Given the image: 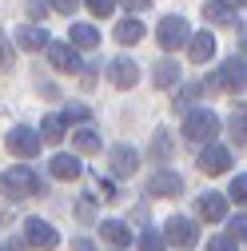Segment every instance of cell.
Returning a JSON list of instances; mask_svg holds the SVG:
<instances>
[{"label":"cell","mask_w":247,"mask_h":251,"mask_svg":"<svg viewBox=\"0 0 247 251\" xmlns=\"http://www.w3.org/2000/svg\"><path fill=\"white\" fill-rule=\"evenodd\" d=\"M183 136H188L192 144H215V136H220V116L207 112V108H196L183 116Z\"/></svg>","instance_id":"cell-1"},{"label":"cell","mask_w":247,"mask_h":251,"mask_svg":"<svg viewBox=\"0 0 247 251\" xmlns=\"http://www.w3.org/2000/svg\"><path fill=\"white\" fill-rule=\"evenodd\" d=\"M40 192V176L32 168H4V200H24Z\"/></svg>","instance_id":"cell-2"},{"label":"cell","mask_w":247,"mask_h":251,"mask_svg":"<svg viewBox=\"0 0 247 251\" xmlns=\"http://www.w3.org/2000/svg\"><path fill=\"white\" fill-rule=\"evenodd\" d=\"M207 88H223V92H247V60H223L215 80H207Z\"/></svg>","instance_id":"cell-3"},{"label":"cell","mask_w":247,"mask_h":251,"mask_svg":"<svg viewBox=\"0 0 247 251\" xmlns=\"http://www.w3.org/2000/svg\"><path fill=\"white\" fill-rule=\"evenodd\" d=\"M156 36H160V44L168 48V52H175V48H183V44H192V24L183 20V16H164L160 20V28H156Z\"/></svg>","instance_id":"cell-4"},{"label":"cell","mask_w":247,"mask_h":251,"mask_svg":"<svg viewBox=\"0 0 247 251\" xmlns=\"http://www.w3.org/2000/svg\"><path fill=\"white\" fill-rule=\"evenodd\" d=\"M4 144H8V151H16V155H36L40 151V144H48L40 132H32V128H12L8 136H4Z\"/></svg>","instance_id":"cell-5"},{"label":"cell","mask_w":247,"mask_h":251,"mask_svg":"<svg viewBox=\"0 0 247 251\" xmlns=\"http://www.w3.org/2000/svg\"><path fill=\"white\" fill-rule=\"evenodd\" d=\"M164 235H168L172 247H192V243L199 239V231H196V224H192L188 215H172L168 227H164Z\"/></svg>","instance_id":"cell-6"},{"label":"cell","mask_w":247,"mask_h":251,"mask_svg":"<svg viewBox=\"0 0 247 251\" xmlns=\"http://www.w3.org/2000/svg\"><path fill=\"white\" fill-rule=\"evenodd\" d=\"M24 235H28V243L40 247V251L60 247V235H56V227L48 224V219H28V224H24Z\"/></svg>","instance_id":"cell-7"},{"label":"cell","mask_w":247,"mask_h":251,"mask_svg":"<svg viewBox=\"0 0 247 251\" xmlns=\"http://www.w3.org/2000/svg\"><path fill=\"white\" fill-rule=\"evenodd\" d=\"M227 168H231V148H223V144H207V148L199 151V172L220 176V172H227Z\"/></svg>","instance_id":"cell-8"},{"label":"cell","mask_w":247,"mask_h":251,"mask_svg":"<svg viewBox=\"0 0 247 251\" xmlns=\"http://www.w3.org/2000/svg\"><path fill=\"white\" fill-rule=\"evenodd\" d=\"M227 200H231V196H220V192L199 196V200H196L199 219H207V224H220V219H227Z\"/></svg>","instance_id":"cell-9"},{"label":"cell","mask_w":247,"mask_h":251,"mask_svg":"<svg viewBox=\"0 0 247 251\" xmlns=\"http://www.w3.org/2000/svg\"><path fill=\"white\" fill-rule=\"evenodd\" d=\"M108 164H112V172H116L120 179H128V176H136V168H140V155H136V148L120 144V148L108 151Z\"/></svg>","instance_id":"cell-10"},{"label":"cell","mask_w":247,"mask_h":251,"mask_svg":"<svg viewBox=\"0 0 247 251\" xmlns=\"http://www.w3.org/2000/svg\"><path fill=\"white\" fill-rule=\"evenodd\" d=\"M48 60H52L60 72H80V52H76V44L52 40V44H48Z\"/></svg>","instance_id":"cell-11"},{"label":"cell","mask_w":247,"mask_h":251,"mask_svg":"<svg viewBox=\"0 0 247 251\" xmlns=\"http://www.w3.org/2000/svg\"><path fill=\"white\" fill-rule=\"evenodd\" d=\"M12 36H16V44H20V48H28V52H40V48H48V44H52V36L44 32V28H36V24H20Z\"/></svg>","instance_id":"cell-12"},{"label":"cell","mask_w":247,"mask_h":251,"mask_svg":"<svg viewBox=\"0 0 247 251\" xmlns=\"http://www.w3.org/2000/svg\"><path fill=\"white\" fill-rule=\"evenodd\" d=\"M136 76H140L136 60H128V56H116V60H112V84H116V88H132Z\"/></svg>","instance_id":"cell-13"},{"label":"cell","mask_w":247,"mask_h":251,"mask_svg":"<svg viewBox=\"0 0 247 251\" xmlns=\"http://www.w3.org/2000/svg\"><path fill=\"white\" fill-rule=\"evenodd\" d=\"M48 168H52L56 179H80V172H84V168H80V155H68V151L52 155V164H48Z\"/></svg>","instance_id":"cell-14"},{"label":"cell","mask_w":247,"mask_h":251,"mask_svg":"<svg viewBox=\"0 0 247 251\" xmlns=\"http://www.w3.org/2000/svg\"><path fill=\"white\" fill-rule=\"evenodd\" d=\"M148 192H151V196H179V192H183V179H179L175 172H156L151 183H148Z\"/></svg>","instance_id":"cell-15"},{"label":"cell","mask_w":247,"mask_h":251,"mask_svg":"<svg viewBox=\"0 0 247 251\" xmlns=\"http://www.w3.org/2000/svg\"><path fill=\"white\" fill-rule=\"evenodd\" d=\"M188 56H192V64H207V60L215 56V36H211V32H199V36H192V44H188Z\"/></svg>","instance_id":"cell-16"},{"label":"cell","mask_w":247,"mask_h":251,"mask_svg":"<svg viewBox=\"0 0 247 251\" xmlns=\"http://www.w3.org/2000/svg\"><path fill=\"white\" fill-rule=\"evenodd\" d=\"M72 144H76L80 155H96V151L104 148L100 136H96V128H76V132H72Z\"/></svg>","instance_id":"cell-17"},{"label":"cell","mask_w":247,"mask_h":251,"mask_svg":"<svg viewBox=\"0 0 247 251\" xmlns=\"http://www.w3.org/2000/svg\"><path fill=\"white\" fill-rule=\"evenodd\" d=\"M112 36H116L120 44H140V40H144V24H140L136 16H128V20H120V24H116V32H112Z\"/></svg>","instance_id":"cell-18"},{"label":"cell","mask_w":247,"mask_h":251,"mask_svg":"<svg viewBox=\"0 0 247 251\" xmlns=\"http://www.w3.org/2000/svg\"><path fill=\"white\" fill-rule=\"evenodd\" d=\"M151 72H156V76H151V80H156V88H172V84H179V64H175V60H160Z\"/></svg>","instance_id":"cell-19"},{"label":"cell","mask_w":247,"mask_h":251,"mask_svg":"<svg viewBox=\"0 0 247 251\" xmlns=\"http://www.w3.org/2000/svg\"><path fill=\"white\" fill-rule=\"evenodd\" d=\"M68 40H72L76 48H96V44H100V32H96V28H92V24H72Z\"/></svg>","instance_id":"cell-20"},{"label":"cell","mask_w":247,"mask_h":251,"mask_svg":"<svg viewBox=\"0 0 247 251\" xmlns=\"http://www.w3.org/2000/svg\"><path fill=\"white\" fill-rule=\"evenodd\" d=\"M100 231H104V239H108V243H116V247H128V243H132V231L124 227L120 219H108V224H104Z\"/></svg>","instance_id":"cell-21"},{"label":"cell","mask_w":247,"mask_h":251,"mask_svg":"<svg viewBox=\"0 0 247 251\" xmlns=\"http://www.w3.org/2000/svg\"><path fill=\"white\" fill-rule=\"evenodd\" d=\"M40 136H44L48 144H56V140H64V116H48V120L40 124Z\"/></svg>","instance_id":"cell-22"},{"label":"cell","mask_w":247,"mask_h":251,"mask_svg":"<svg viewBox=\"0 0 247 251\" xmlns=\"http://www.w3.org/2000/svg\"><path fill=\"white\" fill-rule=\"evenodd\" d=\"M203 12H207V20H215V24H231V20H235V8H227L223 0H211Z\"/></svg>","instance_id":"cell-23"},{"label":"cell","mask_w":247,"mask_h":251,"mask_svg":"<svg viewBox=\"0 0 247 251\" xmlns=\"http://www.w3.org/2000/svg\"><path fill=\"white\" fill-rule=\"evenodd\" d=\"M140 251H168V235L164 231H144L140 235Z\"/></svg>","instance_id":"cell-24"},{"label":"cell","mask_w":247,"mask_h":251,"mask_svg":"<svg viewBox=\"0 0 247 251\" xmlns=\"http://www.w3.org/2000/svg\"><path fill=\"white\" fill-rule=\"evenodd\" d=\"M199 92H203L199 84H188V88H183L179 96H175V108H179V112H188V108H192V104L199 100Z\"/></svg>","instance_id":"cell-25"},{"label":"cell","mask_w":247,"mask_h":251,"mask_svg":"<svg viewBox=\"0 0 247 251\" xmlns=\"http://www.w3.org/2000/svg\"><path fill=\"white\" fill-rule=\"evenodd\" d=\"M151 155L164 164V160H172V140H168V132H160L156 136V144H151Z\"/></svg>","instance_id":"cell-26"},{"label":"cell","mask_w":247,"mask_h":251,"mask_svg":"<svg viewBox=\"0 0 247 251\" xmlns=\"http://www.w3.org/2000/svg\"><path fill=\"white\" fill-rule=\"evenodd\" d=\"M227 128H231V136H235L239 144H247V112H235Z\"/></svg>","instance_id":"cell-27"},{"label":"cell","mask_w":247,"mask_h":251,"mask_svg":"<svg viewBox=\"0 0 247 251\" xmlns=\"http://www.w3.org/2000/svg\"><path fill=\"white\" fill-rule=\"evenodd\" d=\"M227 196H231V203H247V172L231 179V192Z\"/></svg>","instance_id":"cell-28"},{"label":"cell","mask_w":247,"mask_h":251,"mask_svg":"<svg viewBox=\"0 0 247 251\" xmlns=\"http://www.w3.org/2000/svg\"><path fill=\"white\" fill-rule=\"evenodd\" d=\"M207 251H239V243H235V235L227 231V235H215V239H207Z\"/></svg>","instance_id":"cell-29"},{"label":"cell","mask_w":247,"mask_h":251,"mask_svg":"<svg viewBox=\"0 0 247 251\" xmlns=\"http://www.w3.org/2000/svg\"><path fill=\"white\" fill-rule=\"evenodd\" d=\"M76 219H80V224H92V219H96V203H92V196H84L76 203Z\"/></svg>","instance_id":"cell-30"},{"label":"cell","mask_w":247,"mask_h":251,"mask_svg":"<svg viewBox=\"0 0 247 251\" xmlns=\"http://www.w3.org/2000/svg\"><path fill=\"white\" fill-rule=\"evenodd\" d=\"M84 4H88V12H92V16H112L116 0H84Z\"/></svg>","instance_id":"cell-31"},{"label":"cell","mask_w":247,"mask_h":251,"mask_svg":"<svg viewBox=\"0 0 247 251\" xmlns=\"http://www.w3.org/2000/svg\"><path fill=\"white\" fill-rule=\"evenodd\" d=\"M88 116H92V112H88L84 104H68V108H64V120H72V124H88Z\"/></svg>","instance_id":"cell-32"},{"label":"cell","mask_w":247,"mask_h":251,"mask_svg":"<svg viewBox=\"0 0 247 251\" xmlns=\"http://www.w3.org/2000/svg\"><path fill=\"white\" fill-rule=\"evenodd\" d=\"M227 231H231L235 239H247V215H235V219H231V227H227Z\"/></svg>","instance_id":"cell-33"},{"label":"cell","mask_w":247,"mask_h":251,"mask_svg":"<svg viewBox=\"0 0 247 251\" xmlns=\"http://www.w3.org/2000/svg\"><path fill=\"white\" fill-rule=\"evenodd\" d=\"M96 187H100L104 200H116V183H112V179H96Z\"/></svg>","instance_id":"cell-34"},{"label":"cell","mask_w":247,"mask_h":251,"mask_svg":"<svg viewBox=\"0 0 247 251\" xmlns=\"http://www.w3.org/2000/svg\"><path fill=\"white\" fill-rule=\"evenodd\" d=\"M76 4H80V0H52V12H68V16H72Z\"/></svg>","instance_id":"cell-35"},{"label":"cell","mask_w":247,"mask_h":251,"mask_svg":"<svg viewBox=\"0 0 247 251\" xmlns=\"http://www.w3.org/2000/svg\"><path fill=\"white\" fill-rule=\"evenodd\" d=\"M24 4H28V16H44V12H48L40 0H24Z\"/></svg>","instance_id":"cell-36"},{"label":"cell","mask_w":247,"mask_h":251,"mask_svg":"<svg viewBox=\"0 0 247 251\" xmlns=\"http://www.w3.org/2000/svg\"><path fill=\"white\" fill-rule=\"evenodd\" d=\"M96 72H100V68H84V80H80V84H84V88H96Z\"/></svg>","instance_id":"cell-37"},{"label":"cell","mask_w":247,"mask_h":251,"mask_svg":"<svg viewBox=\"0 0 247 251\" xmlns=\"http://www.w3.org/2000/svg\"><path fill=\"white\" fill-rule=\"evenodd\" d=\"M120 4H124V8H132V12H140V8L151 4V0H120Z\"/></svg>","instance_id":"cell-38"},{"label":"cell","mask_w":247,"mask_h":251,"mask_svg":"<svg viewBox=\"0 0 247 251\" xmlns=\"http://www.w3.org/2000/svg\"><path fill=\"white\" fill-rule=\"evenodd\" d=\"M0 64H4V72L12 68V48H8V36H4V56H0Z\"/></svg>","instance_id":"cell-39"},{"label":"cell","mask_w":247,"mask_h":251,"mask_svg":"<svg viewBox=\"0 0 247 251\" xmlns=\"http://www.w3.org/2000/svg\"><path fill=\"white\" fill-rule=\"evenodd\" d=\"M72 251H96V247H92V239H72Z\"/></svg>","instance_id":"cell-40"},{"label":"cell","mask_w":247,"mask_h":251,"mask_svg":"<svg viewBox=\"0 0 247 251\" xmlns=\"http://www.w3.org/2000/svg\"><path fill=\"white\" fill-rule=\"evenodd\" d=\"M239 48H243V52H247V24H243V28H239Z\"/></svg>","instance_id":"cell-41"},{"label":"cell","mask_w":247,"mask_h":251,"mask_svg":"<svg viewBox=\"0 0 247 251\" xmlns=\"http://www.w3.org/2000/svg\"><path fill=\"white\" fill-rule=\"evenodd\" d=\"M223 4H227V8H243V4H247V0H223Z\"/></svg>","instance_id":"cell-42"},{"label":"cell","mask_w":247,"mask_h":251,"mask_svg":"<svg viewBox=\"0 0 247 251\" xmlns=\"http://www.w3.org/2000/svg\"><path fill=\"white\" fill-rule=\"evenodd\" d=\"M4 251H12V247H8V243H4Z\"/></svg>","instance_id":"cell-43"}]
</instances>
